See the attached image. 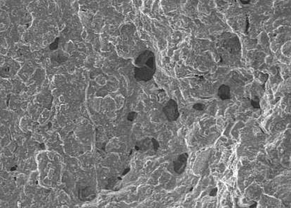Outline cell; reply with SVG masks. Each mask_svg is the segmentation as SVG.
I'll return each mask as SVG.
<instances>
[{
    "instance_id": "6da1fadb",
    "label": "cell",
    "mask_w": 291,
    "mask_h": 208,
    "mask_svg": "<svg viewBox=\"0 0 291 208\" xmlns=\"http://www.w3.org/2000/svg\"><path fill=\"white\" fill-rule=\"evenodd\" d=\"M163 111L169 121H176L180 116L178 105L173 100H170L166 103V105L163 108Z\"/></svg>"
},
{
    "instance_id": "7a4b0ae2",
    "label": "cell",
    "mask_w": 291,
    "mask_h": 208,
    "mask_svg": "<svg viewBox=\"0 0 291 208\" xmlns=\"http://www.w3.org/2000/svg\"><path fill=\"white\" fill-rule=\"evenodd\" d=\"M135 77L138 81H147L152 78L155 70L146 67H140L136 68Z\"/></svg>"
},
{
    "instance_id": "3957f363",
    "label": "cell",
    "mask_w": 291,
    "mask_h": 208,
    "mask_svg": "<svg viewBox=\"0 0 291 208\" xmlns=\"http://www.w3.org/2000/svg\"><path fill=\"white\" fill-rule=\"evenodd\" d=\"M188 160V154L187 153L180 155L176 161H174V170L178 174L183 173L187 167Z\"/></svg>"
},
{
    "instance_id": "277c9868",
    "label": "cell",
    "mask_w": 291,
    "mask_h": 208,
    "mask_svg": "<svg viewBox=\"0 0 291 208\" xmlns=\"http://www.w3.org/2000/svg\"><path fill=\"white\" fill-rule=\"evenodd\" d=\"M218 95L219 97L222 100H229L231 98V93H230V88L229 86L226 85H222L219 88Z\"/></svg>"
},
{
    "instance_id": "5b68a950",
    "label": "cell",
    "mask_w": 291,
    "mask_h": 208,
    "mask_svg": "<svg viewBox=\"0 0 291 208\" xmlns=\"http://www.w3.org/2000/svg\"><path fill=\"white\" fill-rule=\"evenodd\" d=\"M193 107H194V109H196V110L202 111L205 109V105H203V104H201V103H197V104H195V105L193 106Z\"/></svg>"
},
{
    "instance_id": "8992f818",
    "label": "cell",
    "mask_w": 291,
    "mask_h": 208,
    "mask_svg": "<svg viewBox=\"0 0 291 208\" xmlns=\"http://www.w3.org/2000/svg\"><path fill=\"white\" fill-rule=\"evenodd\" d=\"M136 116L137 113H136V112H131V113H129L128 116V121H133V120L136 119Z\"/></svg>"
},
{
    "instance_id": "52a82bcc",
    "label": "cell",
    "mask_w": 291,
    "mask_h": 208,
    "mask_svg": "<svg viewBox=\"0 0 291 208\" xmlns=\"http://www.w3.org/2000/svg\"><path fill=\"white\" fill-rule=\"evenodd\" d=\"M252 105L255 108H259V107H260L259 100H258L257 99L252 100Z\"/></svg>"
},
{
    "instance_id": "ba28073f",
    "label": "cell",
    "mask_w": 291,
    "mask_h": 208,
    "mask_svg": "<svg viewBox=\"0 0 291 208\" xmlns=\"http://www.w3.org/2000/svg\"><path fill=\"white\" fill-rule=\"evenodd\" d=\"M152 142L153 143V147H154V148H155V151H156V150H157V149L159 148L158 142L156 140H155V139H152Z\"/></svg>"
}]
</instances>
